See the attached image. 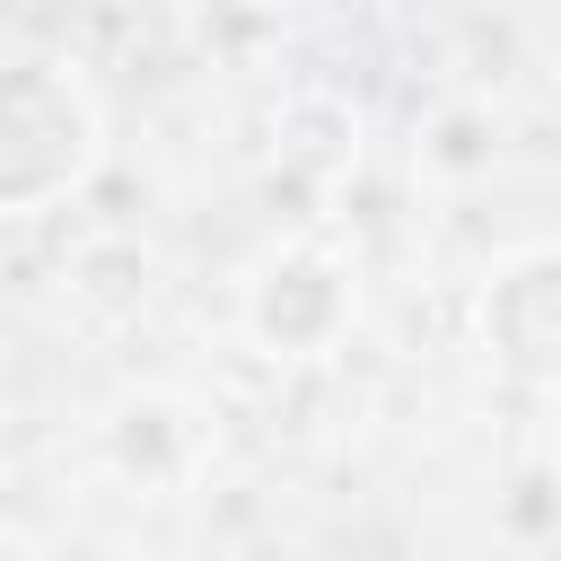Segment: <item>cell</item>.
Returning <instances> with one entry per match:
<instances>
[{
    "label": "cell",
    "mask_w": 561,
    "mask_h": 561,
    "mask_svg": "<svg viewBox=\"0 0 561 561\" xmlns=\"http://www.w3.org/2000/svg\"><path fill=\"white\" fill-rule=\"evenodd\" d=\"M237 333L272 368H316L359 333V263L333 237H280L237 280Z\"/></svg>",
    "instance_id": "obj_2"
},
{
    "label": "cell",
    "mask_w": 561,
    "mask_h": 561,
    "mask_svg": "<svg viewBox=\"0 0 561 561\" xmlns=\"http://www.w3.org/2000/svg\"><path fill=\"white\" fill-rule=\"evenodd\" d=\"M105 167V96L53 44H0V219L61 210Z\"/></svg>",
    "instance_id": "obj_1"
},
{
    "label": "cell",
    "mask_w": 561,
    "mask_h": 561,
    "mask_svg": "<svg viewBox=\"0 0 561 561\" xmlns=\"http://www.w3.org/2000/svg\"><path fill=\"white\" fill-rule=\"evenodd\" d=\"M473 342L482 359L526 386V394H561V237L517 245L482 272L473 289Z\"/></svg>",
    "instance_id": "obj_4"
},
{
    "label": "cell",
    "mask_w": 561,
    "mask_h": 561,
    "mask_svg": "<svg viewBox=\"0 0 561 561\" xmlns=\"http://www.w3.org/2000/svg\"><path fill=\"white\" fill-rule=\"evenodd\" d=\"M88 456L123 500H184L202 482V465L219 456V403L175 377H140L96 412Z\"/></svg>",
    "instance_id": "obj_3"
},
{
    "label": "cell",
    "mask_w": 561,
    "mask_h": 561,
    "mask_svg": "<svg viewBox=\"0 0 561 561\" xmlns=\"http://www.w3.org/2000/svg\"><path fill=\"white\" fill-rule=\"evenodd\" d=\"M500 158H508V114L473 88L438 96L412 123V184H430V193H473L500 175Z\"/></svg>",
    "instance_id": "obj_5"
}]
</instances>
